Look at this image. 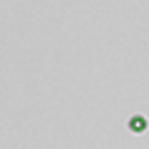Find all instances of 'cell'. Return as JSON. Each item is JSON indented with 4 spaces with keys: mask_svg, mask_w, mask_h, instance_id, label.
<instances>
[{
    "mask_svg": "<svg viewBox=\"0 0 149 149\" xmlns=\"http://www.w3.org/2000/svg\"><path fill=\"white\" fill-rule=\"evenodd\" d=\"M132 129H134V132H142V129H144V119H142V117L132 119Z\"/></svg>",
    "mask_w": 149,
    "mask_h": 149,
    "instance_id": "1",
    "label": "cell"
}]
</instances>
